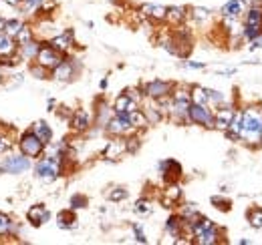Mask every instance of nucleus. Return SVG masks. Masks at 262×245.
<instances>
[{
  "label": "nucleus",
  "instance_id": "42",
  "mask_svg": "<svg viewBox=\"0 0 262 245\" xmlns=\"http://www.w3.org/2000/svg\"><path fill=\"white\" fill-rule=\"evenodd\" d=\"M139 149H141V137H139V131H135L125 137V151L127 155H135Z\"/></svg>",
  "mask_w": 262,
  "mask_h": 245
},
{
  "label": "nucleus",
  "instance_id": "11",
  "mask_svg": "<svg viewBox=\"0 0 262 245\" xmlns=\"http://www.w3.org/2000/svg\"><path fill=\"white\" fill-rule=\"evenodd\" d=\"M69 125H71V131H73V133L83 135V133L91 131V127L95 125V122H93V113L87 111V109H77V111L71 113Z\"/></svg>",
  "mask_w": 262,
  "mask_h": 245
},
{
  "label": "nucleus",
  "instance_id": "6",
  "mask_svg": "<svg viewBox=\"0 0 262 245\" xmlns=\"http://www.w3.org/2000/svg\"><path fill=\"white\" fill-rule=\"evenodd\" d=\"M79 70H81L79 59H75V57H71V55H65V59L51 70V79L57 81V83H71V81L77 79Z\"/></svg>",
  "mask_w": 262,
  "mask_h": 245
},
{
  "label": "nucleus",
  "instance_id": "18",
  "mask_svg": "<svg viewBox=\"0 0 262 245\" xmlns=\"http://www.w3.org/2000/svg\"><path fill=\"white\" fill-rule=\"evenodd\" d=\"M182 199H184V189H182L180 181L165 183L164 191H162V203H164V207L171 209V207H176L178 203H182Z\"/></svg>",
  "mask_w": 262,
  "mask_h": 245
},
{
  "label": "nucleus",
  "instance_id": "8",
  "mask_svg": "<svg viewBox=\"0 0 262 245\" xmlns=\"http://www.w3.org/2000/svg\"><path fill=\"white\" fill-rule=\"evenodd\" d=\"M188 119H190L192 125H198V127H204V129L212 131L214 129V109L208 107V105L192 103L190 111H188Z\"/></svg>",
  "mask_w": 262,
  "mask_h": 245
},
{
  "label": "nucleus",
  "instance_id": "27",
  "mask_svg": "<svg viewBox=\"0 0 262 245\" xmlns=\"http://www.w3.org/2000/svg\"><path fill=\"white\" fill-rule=\"evenodd\" d=\"M31 131H33L34 135L45 143V145H49V143H53V137H55V133H53V127L49 125V122L45 121V119H40V121H34L31 125Z\"/></svg>",
  "mask_w": 262,
  "mask_h": 245
},
{
  "label": "nucleus",
  "instance_id": "48",
  "mask_svg": "<svg viewBox=\"0 0 262 245\" xmlns=\"http://www.w3.org/2000/svg\"><path fill=\"white\" fill-rule=\"evenodd\" d=\"M12 139H10V135H6V133H2L0 131V157L6 153H10L12 151Z\"/></svg>",
  "mask_w": 262,
  "mask_h": 245
},
{
  "label": "nucleus",
  "instance_id": "7",
  "mask_svg": "<svg viewBox=\"0 0 262 245\" xmlns=\"http://www.w3.org/2000/svg\"><path fill=\"white\" fill-rule=\"evenodd\" d=\"M103 131H105L109 137H127L131 133H135V129H133V125H131L127 113H113V117L107 121Z\"/></svg>",
  "mask_w": 262,
  "mask_h": 245
},
{
  "label": "nucleus",
  "instance_id": "56",
  "mask_svg": "<svg viewBox=\"0 0 262 245\" xmlns=\"http://www.w3.org/2000/svg\"><path fill=\"white\" fill-rule=\"evenodd\" d=\"M238 243H240V245H250L252 241H248V239H238Z\"/></svg>",
  "mask_w": 262,
  "mask_h": 245
},
{
  "label": "nucleus",
  "instance_id": "38",
  "mask_svg": "<svg viewBox=\"0 0 262 245\" xmlns=\"http://www.w3.org/2000/svg\"><path fill=\"white\" fill-rule=\"evenodd\" d=\"M190 18L196 20L198 24H204L212 18V10L210 8H204V6H192L190 8Z\"/></svg>",
  "mask_w": 262,
  "mask_h": 245
},
{
  "label": "nucleus",
  "instance_id": "14",
  "mask_svg": "<svg viewBox=\"0 0 262 245\" xmlns=\"http://www.w3.org/2000/svg\"><path fill=\"white\" fill-rule=\"evenodd\" d=\"M55 51H59V53H63V55H69L73 48H75V31L73 29H65L63 32H59V34H55V36H51L49 40H47Z\"/></svg>",
  "mask_w": 262,
  "mask_h": 245
},
{
  "label": "nucleus",
  "instance_id": "32",
  "mask_svg": "<svg viewBox=\"0 0 262 245\" xmlns=\"http://www.w3.org/2000/svg\"><path fill=\"white\" fill-rule=\"evenodd\" d=\"M47 0H23V4L18 6L20 8V12L25 14V20L27 18H36V12H38V8L45 4Z\"/></svg>",
  "mask_w": 262,
  "mask_h": 245
},
{
  "label": "nucleus",
  "instance_id": "26",
  "mask_svg": "<svg viewBox=\"0 0 262 245\" xmlns=\"http://www.w3.org/2000/svg\"><path fill=\"white\" fill-rule=\"evenodd\" d=\"M111 117H113V107H109L105 101H97V105L93 109V122L99 129H105V125Z\"/></svg>",
  "mask_w": 262,
  "mask_h": 245
},
{
  "label": "nucleus",
  "instance_id": "37",
  "mask_svg": "<svg viewBox=\"0 0 262 245\" xmlns=\"http://www.w3.org/2000/svg\"><path fill=\"white\" fill-rule=\"evenodd\" d=\"M178 213L182 215V219L186 221V225H190L198 215H202L200 209L196 207V203H184V205H180V211H178Z\"/></svg>",
  "mask_w": 262,
  "mask_h": 245
},
{
  "label": "nucleus",
  "instance_id": "30",
  "mask_svg": "<svg viewBox=\"0 0 262 245\" xmlns=\"http://www.w3.org/2000/svg\"><path fill=\"white\" fill-rule=\"evenodd\" d=\"M16 231H18V223H16L8 213L0 211V237L16 235Z\"/></svg>",
  "mask_w": 262,
  "mask_h": 245
},
{
  "label": "nucleus",
  "instance_id": "4",
  "mask_svg": "<svg viewBox=\"0 0 262 245\" xmlns=\"http://www.w3.org/2000/svg\"><path fill=\"white\" fill-rule=\"evenodd\" d=\"M33 159L18 153H6L0 157V175H25L33 171Z\"/></svg>",
  "mask_w": 262,
  "mask_h": 245
},
{
  "label": "nucleus",
  "instance_id": "22",
  "mask_svg": "<svg viewBox=\"0 0 262 245\" xmlns=\"http://www.w3.org/2000/svg\"><path fill=\"white\" fill-rule=\"evenodd\" d=\"M248 8V0H228L222 4L220 8V16H228V18H242V14Z\"/></svg>",
  "mask_w": 262,
  "mask_h": 245
},
{
  "label": "nucleus",
  "instance_id": "24",
  "mask_svg": "<svg viewBox=\"0 0 262 245\" xmlns=\"http://www.w3.org/2000/svg\"><path fill=\"white\" fill-rule=\"evenodd\" d=\"M113 113H131V111H135V109H139L141 105L135 101V99H131L127 92H119L117 96H115V101H113Z\"/></svg>",
  "mask_w": 262,
  "mask_h": 245
},
{
  "label": "nucleus",
  "instance_id": "39",
  "mask_svg": "<svg viewBox=\"0 0 262 245\" xmlns=\"http://www.w3.org/2000/svg\"><path fill=\"white\" fill-rule=\"evenodd\" d=\"M190 96H192V103H196V105H208V91L202 85H192Z\"/></svg>",
  "mask_w": 262,
  "mask_h": 245
},
{
  "label": "nucleus",
  "instance_id": "35",
  "mask_svg": "<svg viewBox=\"0 0 262 245\" xmlns=\"http://www.w3.org/2000/svg\"><path fill=\"white\" fill-rule=\"evenodd\" d=\"M246 221L252 229H262V207L260 205H252L246 211Z\"/></svg>",
  "mask_w": 262,
  "mask_h": 245
},
{
  "label": "nucleus",
  "instance_id": "2",
  "mask_svg": "<svg viewBox=\"0 0 262 245\" xmlns=\"http://www.w3.org/2000/svg\"><path fill=\"white\" fill-rule=\"evenodd\" d=\"M244 125H242V137L240 143L248 149H260L262 147V111L256 107L242 109Z\"/></svg>",
  "mask_w": 262,
  "mask_h": 245
},
{
  "label": "nucleus",
  "instance_id": "33",
  "mask_svg": "<svg viewBox=\"0 0 262 245\" xmlns=\"http://www.w3.org/2000/svg\"><path fill=\"white\" fill-rule=\"evenodd\" d=\"M129 115V121L133 125V129L135 131H145L147 127H149V121H147V117H145V113L141 111V107L139 109H135V111H131L127 113Z\"/></svg>",
  "mask_w": 262,
  "mask_h": 245
},
{
  "label": "nucleus",
  "instance_id": "47",
  "mask_svg": "<svg viewBox=\"0 0 262 245\" xmlns=\"http://www.w3.org/2000/svg\"><path fill=\"white\" fill-rule=\"evenodd\" d=\"M131 231H133V239H135L137 243H141V245L149 243V239H147V235H145L141 223H131Z\"/></svg>",
  "mask_w": 262,
  "mask_h": 245
},
{
  "label": "nucleus",
  "instance_id": "53",
  "mask_svg": "<svg viewBox=\"0 0 262 245\" xmlns=\"http://www.w3.org/2000/svg\"><path fill=\"white\" fill-rule=\"evenodd\" d=\"M216 72H218V75H234L236 68H216Z\"/></svg>",
  "mask_w": 262,
  "mask_h": 245
},
{
  "label": "nucleus",
  "instance_id": "3",
  "mask_svg": "<svg viewBox=\"0 0 262 245\" xmlns=\"http://www.w3.org/2000/svg\"><path fill=\"white\" fill-rule=\"evenodd\" d=\"M192 105V96H190V87L186 85H176V89L171 92V101L167 107V119L178 125H190L188 119V111Z\"/></svg>",
  "mask_w": 262,
  "mask_h": 245
},
{
  "label": "nucleus",
  "instance_id": "17",
  "mask_svg": "<svg viewBox=\"0 0 262 245\" xmlns=\"http://www.w3.org/2000/svg\"><path fill=\"white\" fill-rule=\"evenodd\" d=\"M234 115H236V107L230 105V103H224L222 107L214 109V129L224 133V131L230 127V122H232V119H234Z\"/></svg>",
  "mask_w": 262,
  "mask_h": 245
},
{
  "label": "nucleus",
  "instance_id": "34",
  "mask_svg": "<svg viewBox=\"0 0 262 245\" xmlns=\"http://www.w3.org/2000/svg\"><path fill=\"white\" fill-rule=\"evenodd\" d=\"M242 22L244 24H262V8L248 4L246 12L242 14Z\"/></svg>",
  "mask_w": 262,
  "mask_h": 245
},
{
  "label": "nucleus",
  "instance_id": "28",
  "mask_svg": "<svg viewBox=\"0 0 262 245\" xmlns=\"http://www.w3.org/2000/svg\"><path fill=\"white\" fill-rule=\"evenodd\" d=\"M40 44H42V40L36 36V38H33V40H29V42H25V44L18 46V55L23 57V61L33 62L34 59H36V55H38Z\"/></svg>",
  "mask_w": 262,
  "mask_h": 245
},
{
  "label": "nucleus",
  "instance_id": "5",
  "mask_svg": "<svg viewBox=\"0 0 262 245\" xmlns=\"http://www.w3.org/2000/svg\"><path fill=\"white\" fill-rule=\"evenodd\" d=\"M16 149H18L23 155L31 157L33 161H36L38 157H42V155H45L47 145H45V143L34 135L31 129H27V131H23V133L18 135V139H16Z\"/></svg>",
  "mask_w": 262,
  "mask_h": 245
},
{
  "label": "nucleus",
  "instance_id": "43",
  "mask_svg": "<svg viewBox=\"0 0 262 245\" xmlns=\"http://www.w3.org/2000/svg\"><path fill=\"white\" fill-rule=\"evenodd\" d=\"M206 91H208V107L218 109V107H222V105L226 103V96H224V92H222V91L208 89V87H206Z\"/></svg>",
  "mask_w": 262,
  "mask_h": 245
},
{
  "label": "nucleus",
  "instance_id": "52",
  "mask_svg": "<svg viewBox=\"0 0 262 245\" xmlns=\"http://www.w3.org/2000/svg\"><path fill=\"white\" fill-rule=\"evenodd\" d=\"M4 4H8V6H12V8H18L20 4H23V0H2Z\"/></svg>",
  "mask_w": 262,
  "mask_h": 245
},
{
  "label": "nucleus",
  "instance_id": "1",
  "mask_svg": "<svg viewBox=\"0 0 262 245\" xmlns=\"http://www.w3.org/2000/svg\"><path fill=\"white\" fill-rule=\"evenodd\" d=\"M67 163L61 155H53V153H45L42 157H38L33 165V173L34 177L45 185H51L55 181H59L67 171Z\"/></svg>",
  "mask_w": 262,
  "mask_h": 245
},
{
  "label": "nucleus",
  "instance_id": "12",
  "mask_svg": "<svg viewBox=\"0 0 262 245\" xmlns=\"http://www.w3.org/2000/svg\"><path fill=\"white\" fill-rule=\"evenodd\" d=\"M158 171H160V177L164 179V183H173V181H180L184 177V167L176 159H164V161H160L158 163Z\"/></svg>",
  "mask_w": 262,
  "mask_h": 245
},
{
  "label": "nucleus",
  "instance_id": "49",
  "mask_svg": "<svg viewBox=\"0 0 262 245\" xmlns=\"http://www.w3.org/2000/svg\"><path fill=\"white\" fill-rule=\"evenodd\" d=\"M184 68H192V70H204L206 68V62H196V61H184L182 62Z\"/></svg>",
  "mask_w": 262,
  "mask_h": 245
},
{
  "label": "nucleus",
  "instance_id": "55",
  "mask_svg": "<svg viewBox=\"0 0 262 245\" xmlns=\"http://www.w3.org/2000/svg\"><path fill=\"white\" fill-rule=\"evenodd\" d=\"M4 20H6V18L0 14V32H4Z\"/></svg>",
  "mask_w": 262,
  "mask_h": 245
},
{
  "label": "nucleus",
  "instance_id": "54",
  "mask_svg": "<svg viewBox=\"0 0 262 245\" xmlns=\"http://www.w3.org/2000/svg\"><path fill=\"white\" fill-rule=\"evenodd\" d=\"M55 105H57V101H55V99H49V103H47L49 109H47V111H55Z\"/></svg>",
  "mask_w": 262,
  "mask_h": 245
},
{
  "label": "nucleus",
  "instance_id": "51",
  "mask_svg": "<svg viewBox=\"0 0 262 245\" xmlns=\"http://www.w3.org/2000/svg\"><path fill=\"white\" fill-rule=\"evenodd\" d=\"M107 87H109V77H103L101 83H99V89L101 91H107Z\"/></svg>",
  "mask_w": 262,
  "mask_h": 245
},
{
  "label": "nucleus",
  "instance_id": "25",
  "mask_svg": "<svg viewBox=\"0 0 262 245\" xmlns=\"http://www.w3.org/2000/svg\"><path fill=\"white\" fill-rule=\"evenodd\" d=\"M242 125H244V113H242V109H238L236 115H234V119H232V122H230V127L224 131V135H226L228 141H232V143H240V137H242Z\"/></svg>",
  "mask_w": 262,
  "mask_h": 245
},
{
  "label": "nucleus",
  "instance_id": "20",
  "mask_svg": "<svg viewBox=\"0 0 262 245\" xmlns=\"http://www.w3.org/2000/svg\"><path fill=\"white\" fill-rule=\"evenodd\" d=\"M188 18H190V8H188V6H180V4L167 6V18H165V22H167L171 29L184 27Z\"/></svg>",
  "mask_w": 262,
  "mask_h": 245
},
{
  "label": "nucleus",
  "instance_id": "31",
  "mask_svg": "<svg viewBox=\"0 0 262 245\" xmlns=\"http://www.w3.org/2000/svg\"><path fill=\"white\" fill-rule=\"evenodd\" d=\"M133 213L137 215V217H141V219L149 217V215L154 213V201L149 197H139L133 203Z\"/></svg>",
  "mask_w": 262,
  "mask_h": 245
},
{
  "label": "nucleus",
  "instance_id": "10",
  "mask_svg": "<svg viewBox=\"0 0 262 245\" xmlns=\"http://www.w3.org/2000/svg\"><path fill=\"white\" fill-rule=\"evenodd\" d=\"M164 231H165V237H169L173 243H178L182 237L190 235V233H188V225H186V221L182 219L180 213H171L165 219Z\"/></svg>",
  "mask_w": 262,
  "mask_h": 245
},
{
  "label": "nucleus",
  "instance_id": "19",
  "mask_svg": "<svg viewBox=\"0 0 262 245\" xmlns=\"http://www.w3.org/2000/svg\"><path fill=\"white\" fill-rule=\"evenodd\" d=\"M139 12H141V16H145L147 20H151L156 24H164L165 18H167V6H164V4H151V2H147V4H141L139 6Z\"/></svg>",
  "mask_w": 262,
  "mask_h": 245
},
{
  "label": "nucleus",
  "instance_id": "46",
  "mask_svg": "<svg viewBox=\"0 0 262 245\" xmlns=\"http://www.w3.org/2000/svg\"><path fill=\"white\" fill-rule=\"evenodd\" d=\"M210 203H212L218 211H224V213H228L230 209H232V203H230L226 197H222V195H212V197H210Z\"/></svg>",
  "mask_w": 262,
  "mask_h": 245
},
{
  "label": "nucleus",
  "instance_id": "16",
  "mask_svg": "<svg viewBox=\"0 0 262 245\" xmlns=\"http://www.w3.org/2000/svg\"><path fill=\"white\" fill-rule=\"evenodd\" d=\"M27 221L31 227H42L51 221V211L45 203H34L27 209Z\"/></svg>",
  "mask_w": 262,
  "mask_h": 245
},
{
  "label": "nucleus",
  "instance_id": "21",
  "mask_svg": "<svg viewBox=\"0 0 262 245\" xmlns=\"http://www.w3.org/2000/svg\"><path fill=\"white\" fill-rule=\"evenodd\" d=\"M55 221H57V227H59L61 231H75L77 225H79L77 211H73L71 207H67V209H63V211H59L57 217H55Z\"/></svg>",
  "mask_w": 262,
  "mask_h": 245
},
{
  "label": "nucleus",
  "instance_id": "45",
  "mask_svg": "<svg viewBox=\"0 0 262 245\" xmlns=\"http://www.w3.org/2000/svg\"><path fill=\"white\" fill-rule=\"evenodd\" d=\"M87 205H89V197L83 195V193H75V195H71V199H69V207H71L73 211L85 209Z\"/></svg>",
  "mask_w": 262,
  "mask_h": 245
},
{
  "label": "nucleus",
  "instance_id": "15",
  "mask_svg": "<svg viewBox=\"0 0 262 245\" xmlns=\"http://www.w3.org/2000/svg\"><path fill=\"white\" fill-rule=\"evenodd\" d=\"M123 155H127V151H125V137H111V141H107V145L101 151V157L105 161H119Z\"/></svg>",
  "mask_w": 262,
  "mask_h": 245
},
{
  "label": "nucleus",
  "instance_id": "40",
  "mask_svg": "<svg viewBox=\"0 0 262 245\" xmlns=\"http://www.w3.org/2000/svg\"><path fill=\"white\" fill-rule=\"evenodd\" d=\"M25 22H27V20H25V18H18V16H14V18H6V20H4V32H6L8 36H16L18 31L23 29Z\"/></svg>",
  "mask_w": 262,
  "mask_h": 245
},
{
  "label": "nucleus",
  "instance_id": "36",
  "mask_svg": "<svg viewBox=\"0 0 262 245\" xmlns=\"http://www.w3.org/2000/svg\"><path fill=\"white\" fill-rule=\"evenodd\" d=\"M36 38V32H34V27L27 20L25 24H23V29L18 31V34L14 36V40H16V44L20 46V44H25V42H29V40H33Z\"/></svg>",
  "mask_w": 262,
  "mask_h": 245
},
{
  "label": "nucleus",
  "instance_id": "50",
  "mask_svg": "<svg viewBox=\"0 0 262 245\" xmlns=\"http://www.w3.org/2000/svg\"><path fill=\"white\" fill-rule=\"evenodd\" d=\"M248 48H250L252 53H254V51H260L262 48V32L254 38V40H250V42H248Z\"/></svg>",
  "mask_w": 262,
  "mask_h": 245
},
{
  "label": "nucleus",
  "instance_id": "41",
  "mask_svg": "<svg viewBox=\"0 0 262 245\" xmlns=\"http://www.w3.org/2000/svg\"><path fill=\"white\" fill-rule=\"evenodd\" d=\"M29 72L33 75L36 81H47V79H51V70L45 68L42 64H38L36 61L29 62Z\"/></svg>",
  "mask_w": 262,
  "mask_h": 245
},
{
  "label": "nucleus",
  "instance_id": "23",
  "mask_svg": "<svg viewBox=\"0 0 262 245\" xmlns=\"http://www.w3.org/2000/svg\"><path fill=\"white\" fill-rule=\"evenodd\" d=\"M224 229H220L218 225H214V227H210L208 231H204V233H200L194 237V243L198 245H218L222 243L224 239Z\"/></svg>",
  "mask_w": 262,
  "mask_h": 245
},
{
  "label": "nucleus",
  "instance_id": "44",
  "mask_svg": "<svg viewBox=\"0 0 262 245\" xmlns=\"http://www.w3.org/2000/svg\"><path fill=\"white\" fill-rule=\"evenodd\" d=\"M129 197V191L125 189V187H111L109 191H107V199L111 201V203H121V201H125Z\"/></svg>",
  "mask_w": 262,
  "mask_h": 245
},
{
  "label": "nucleus",
  "instance_id": "9",
  "mask_svg": "<svg viewBox=\"0 0 262 245\" xmlns=\"http://www.w3.org/2000/svg\"><path fill=\"white\" fill-rule=\"evenodd\" d=\"M176 89V83L173 81H164V79H154V81H147L141 91L145 94V99H151V101H158V99H164L169 96Z\"/></svg>",
  "mask_w": 262,
  "mask_h": 245
},
{
  "label": "nucleus",
  "instance_id": "13",
  "mask_svg": "<svg viewBox=\"0 0 262 245\" xmlns=\"http://www.w3.org/2000/svg\"><path fill=\"white\" fill-rule=\"evenodd\" d=\"M65 59V55L63 53H59V51H55L47 40H42V44H40V48H38V55H36V59L34 61L38 62V64H42L45 68H49V70H53L59 62Z\"/></svg>",
  "mask_w": 262,
  "mask_h": 245
},
{
  "label": "nucleus",
  "instance_id": "29",
  "mask_svg": "<svg viewBox=\"0 0 262 245\" xmlns=\"http://www.w3.org/2000/svg\"><path fill=\"white\" fill-rule=\"evenodd\" d=\"M16 53H18V44H16L14 36H8L6 32H0V59L12 57Z\"/></svg>",
  "mask_w": 262,
  "mask_h": 245
}]
</instances>
